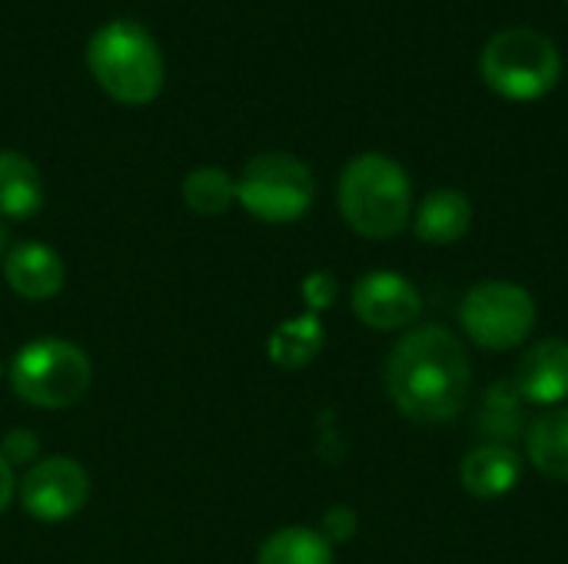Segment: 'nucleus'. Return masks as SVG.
<instances>
[{
	"mask_svg": "<svg viewBox=\"0 0 568 564\" xmlns=\"http://www.w3.org/2000/svg\"><path fill=\"white\" fill-rule=\"evenodd\" d=\"M466 346L446 326H416L389 352L386 389L393 406L423 425L453 422L469 396Z\"/></svg>",
	"mask_w": 568,
	"mask_h": 564,
	"instance_id": "f257e3e1",
	"label": "nucleus"
},
{
	"mask_svg": "<svg viewBox=\"0 0 568 564\" xmlns=\"http://www.w3.org/2000/svg\"><path fill=\"white\" fill-rule=\"evenodd\" d=\"M339 213L366 239H393L413 219V183L406 170L383 153H363L339 173Z\"/></svg>",
	"mask_w": 568,
	"mask_h": 564,
	"instance_id": "f03ea898",
	"label": "nucleus"
},
{
	"mask_svg": "<svg viewBox=\"0 0 568 564\" xmlns=\"http://www.w3.org/2000/svg\"><path fill=\"white\" fill-rule=\"evenodd\" d=\"M87 63L93 80L113 96L116 103L126 106H143L156 100L163 90V53L153 33L130 20H110L103 23L90 43H87Z\"/></svg>",
	"mask_w": 568,
	"mask_h": 564,
	"instance_id": "7ed1b4c3",
	"label": "nucleus"
},
{
	"mask_svg": "<svg viewBox=\"0 0 568 564\" xmlns=\"http://www.w3.org/2000/svg\"><path fill=\"white\" fill-rule=\"evenodd\" d=\"M479 73L493 93L513 103H532L556 90L562 76V57L556 43L529 27H509L486 40Z\"/></svg>",
	"mask_w": 568,
	"mask_h": 564,
	"instance_id": "20e7f679",
	"label": "nucleus"
},
{
	"mask_svg": "<svg viewBox=\"0 0 568 564\" xmlns=\"http://www.w3.org/2000/svg\"><path fill=\"white\" fill-rule=\"evenodd\" d=\"M93 382V366L87 352L67 339H33L27 342L10 366L13 392L33 409H70L77 406Z\"/></svg>",
	"mask_w": 568,
	"mask_h": 564,
	"instance_id": "39448f33",
	"label": "nucleus"
},
{
	"mask_svg": "<svg viewBox=\"0 0 568 564\" xmlns=\"http://www.w3.org/2000/svg\"><path fill=\"white\" fill-rule=\"evenodd\" d=\"M240 206L260 223H296L310 213L316 199V180L310 166L290 153L253 156L236 180Z\"/></svg>",
	"mask_w": 568,
	"mask_h": 564,
	"instance_id": "423d86ee",
	"label": "nucleus"
},
{
	"mask_svg": "<svg viewBox=\"0 0 568 564\" xmlns=\"http://www.w3.org/2000/svg\"><path fill=\"white\" fill-rule=\"evenodd\" d=\"M466 336L486 352H506L529 339L536 329V302L526 286L489 279L466 293L459 306Z\"/></svg>",
	"mask_w": 568,
	"mask_h": 564,
	"instance_id": "0eeeda50",
	"label": "nucleus"
},
{
	"mask_svg": "<svg viewBox=\"0 0 568 564\" xmlns=\"http://www.w3.org/2000/svg\"><path fill=\"white\" fill-rule=\"evenodd\" d=\"M20 505L37 522H67L90 499V475L67 455L37 459L17 482Z\"/></svg>",
	"mask_w": 568,
	"mask_h": 564,
	"instance_id": "6e6552de",
	"label": "nucleus"
},
{
	"mask_svg": "<svg viewBox=\"0 0 568 564\" xmlns=\"http://www.w3.org/2000/svg\"><path fill=\"white\" fill-rule=\"evenodd\" d=\"M349 306L363 326L376 332H396L419 319L423 296L406 276L393 269H373L353 286Z\"/></svg>",
	"mask_w": 568,
	"mask_h": 564,
	"instance_id": "1a4fd4ad",
	"label": "nucleus"
},
{
	"mask_svg": "<svg viewBox=\"0 0 568 564\" xmlns=\"http://www.w3.org/2000/svg\"><path fill=\"white\" fill-rule=\"evenodd\" d=\"M516 392L529 406H559L568 399V339H542L516 366Z\"/></svg>",
	"mask_w": 568,
	"mask_h": 564,
	"instance_id": "9d476101",
	"label": "nucleus"
},
{
	"mask_svg": "<svg viewBox=\"0 0 568 564\" xmlns=\"http://www.w3.org/2000/svg\"><path fill=\"white\" fill-rule=\"evenodd\" d=\"M3 279L20 299L47 302V299L60 296V289L67 283V269H63V259L57 249H50L37 239H27L3 253Z\"/></svg>",
	"mask_w": 568,
	"mask_h": 564,
	"instance_id": "9b49d317",
	"label": "nucleus"
},
{
	"mask_svg": "<svg viewBox=\"0 0 568 564\" xmlns=\"http://www.w3.org/2000/svg\"><path fill=\"white\" fill-rule=\"evenodd\" d=\"M523 479L519 455L503 442H483L459 465V482L476 499H503Z\"/></svg>",
	"mask_w": 568,
	"mask_h": 564,
	"instance_id": "f8f14e48",
	"label": "nucleus"
},
{
	"mask_svg": "<svg viewBox=\"0 0 568 564\" xmlns=\"http://www.w3.org/2000/svg\"><path fill=\"white\" fill-rule=\"evenodd\" d=\"M469 226H473V203L466 193L453 186L433 189L419 203L416 219H413L416 236L429 246H453L469 233Z\"/></svg>",
	"mask_w": 568,
	"mask_h": 564,
	"instance_id": "ddd939ff",
	"label": "nucleus"
},
{
	"mask_svg": "<svg viewBox=\"0 0 568 564\" xmlns=\"http://www.w3.org/2000/svg\"><path fill=\"white\" fill-rule=\"evenodd\" d=\"M43 209V176L17 150H0V216L30 219Z\"/></svg>",
	"mask_w": 568,
	"mask_h": 564,
	"instance_id": "4468645a",
	"label": "nucleus"
},
{
	"mask_svg": "<svg viewBox=\"0 0 568 564\" xmlns=\"http://www.w3.org/2000/svg\"><path fill=\"white\" fill-rule=\"evenodd\" d=\"M526 455L546 479L568 482V409H552L529 425Z\"/></svg>",
	"mask_w": 568,
	"mask_h": 564,
	"instance_id": "2eb2a0df",
	"label": "nucleus"
},
{
	"mask_svg": "<svg viewBox=\"0 0 568 564\" xmlns=\"http://www.w3.org/2000/svg\"><path fill=\"white\" fill-rule=\"evenodd\" d=\"M256 564H333V545L316 529L290 525L260 545Z\"/></svg>",
	"mask_w": 568,
	"mask_h": 564,
	"instance_id": "dca6fc26",
	"label": "nucleus"
},
{
	"mask_svg": "<svg viewBox=\"0 0 568 564\" xmlns=\"http://www.w3.org/2000/svg\"><path fill=\"white\" fill-rule=\"evenodd\" d=\"M320 349H323V326L313 312L280 322L266 342V352L280 369H303L320 356Z\"/></svg>",
	"mask_w": 568,
	"mask_h": 564,
	"instance_id": "f3484780",
	"label": "nucleus"
},
{
	"mask_svg": "<svg viewBox=\"0 0 568 564\" xmlns=\"http://www.w3.org/2000/svg\"><path fill=\"white\" fill-rule=\"evenodd\" d=\"M183 203L196 216H223L236 203V180L223 166H200L183 180Z\"/></svg>",
	"mask_w": 568,
	"mask_h": 564,
	"instance_id": "a211bd4d",
	"label": "nucleus"
},
{
	"mask_svg": "<svg viewBox=\"0 0 568 564\" xmlns=\"http://www.w3.org/2000/svg\"><path fill=\"white\" fill-rule=\"evenodd\" d=\"M519 392L513 382H499L496 389L486 392V402H483V432L496 439H509L519 432V422H523V412H519Z\"/></svg>",
	"mask_w": 568,
	"mask_h": 564,
	"instance_id": "6ab92c4d",
	"label": "nucleus"
},
{
	"mask_svg": "<svg viewBox=\"0 0 568 564\" xmlns=\"http://www.w3.org/2000/svg\"><path fill=\"white\" fill-rule=\"evenodd\" d=\"M0 455H3V462L13 469V465H33L37 459H40V439L33 435V432H27V429H13V432H7L3 435V442H0Z\"/></svg>",
	"mask_w": 568,
	"mask_h": 564,
	"instance_id": "aec40b11",
	"label": "nucleus"
},
{
	"mask_svg": "<svg viewBox=\"0 0 568 564\" xmlns=\"http://www.w3.org/2000/svg\"><path fill=\"white\" fill-rule=\"evenodd\" d=\"M303 296H306V302H310L313 312H316V309H326V306H333V299H336V279H333L326 269H320V273L306 276Z\"/></svg>",
	"mask_w": 568,
	"mask_h": 564,
	"instance_id": "412c9836",
	"label": "nucleus"
},
{
	"mask_svg": "<svg viewBox=\"0 0 568 564\" xmlns=\"http://www.w3.org/2000/svg\"><path fill=\"white\" fill-rule=\"evenodd\" d=\"M353 529H356V519H353V512L343 509V505H336V509L323 519V535H326L329 545H333V542H346V539L353 535Z\"/></svg>",
	"mask_w": 568,
	"mask_h": 564,
	"instance_id": "4be33fe9",
	"label": "nucleus"
},
{
	"mask_svg": "<svg viewBox=\"0 0 568 564\" xmlns=\"http://www.w3.org/2000/svg\"><path fill=\"white\" fill-rule=\"evenodd\" d=\"M13 495H17V479H13V469L0 455V515L7 512V505L13 502Z\"/></svg>",
	"mask_w": 568,
	"mask_h": 564,
	"instance_id": "5701e85b",
	"label": "nucleus"
},
{
	"mask_svg": "<svg viewBox=\"0 0 568 564\" xmlns=\"http://www.w3.org/2000/svg\"><path fill=\"white\" fill-rule=\"evenodd\" d=\"M7 253V229H3V223H0V256Z\"/></svg>",
	"mask_w": 568,
	"mask_h": 564,
	"instance_id": "b1692460",
	"label": "nucleus"
},
{
	"mask_svg": "<svg viewBox=\"0 0 568 564\" xmlns=\"http://www.w3.org/2000/svg\"><path fill=\"white\" fill-rule=\"evenodd\" d=\"M0 376H3V362H0Z\"/></svg>",
	"mask_w": 568,
	"mask_h": 564,
	"instance_id": "393cba45",
	"label": "nucleus"
}]
</instances>
